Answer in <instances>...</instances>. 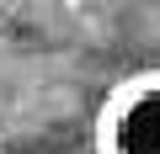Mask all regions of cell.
<instances>
[{"instance_id":"cell-1","label":"cell","mask_w":160,"mask_h":154,"mask_svg":"<svg viewBox=\"0 0 160 154\" xmlns=\"http://www.w3.org/2000/svg\"><path fill=\"white\" fill-rule=\"evenodd\" d=\"M96 154H160V69L123 80L96 117Z\"/></svg>"}]
</instances>
